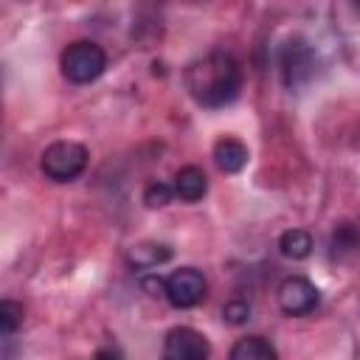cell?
<instances>
[{
	"label": "cell",
	"instance_id": "obj_1",
	"mask_svg": "<svg viewBox=\"0 0 360 360\" xmlns=\"http://www.w3.org/2000/svg\"><path fill=\"white\" fill-rule=\"evenodd\" d=\"M239 87H242L239 62L225 51H211L186 68V90L200 107L208 110L225 107L239 96Z\"/></svg>",
	"mask_w": 360,
	"mask_h": 360
},
{
	"label": "cell",
	"instance_id": "obj_2",
	"mask_svg": "<svg viewBox=\"0 0 360 360\" xmlns=\"http://www.w3.org/2000/svg\"><path fill=\"white\" fill-rule=\"evenodd\" d=\"M62 76L70 82V84H90L96 82L104 68H107V53L98 42H90V39H79V42H70L65 51H62Z\"/></svg>",
	"mask_w": 360,
	"mask_h": 360
},
{
	"label": "cell",
	"instance_id": "obj_3",
	"mask_svg": "<svg viewBox=\"0 0 360 360\" xmlns=\"http://www.w3.org/2000/svg\"><path fill=\"white\" fill-rule=\"evenodd\" d=\"M42 172L48 180H56V183H68L73 177H79L87 166V149L76 141H56L51 143L45 152H42V160H39Z\"/></svg>",
	"mask_w": 360,
	"mask_h": 360
},
{
	"label": "cell",
	"instance_id": "obj_4",
	"mask_svg": "<svg viewBox=\"0 0 360 360\" xmlns=\"http://www.w3.org/2000/svg\"><path fill=\"white\" fill-rule=\"evenodd\" d=\"M205 290H208V281L194 267H180V270H174V273L166 276V298L177 309L197 307L205 298Z\"/></svg>",
	"mask_w": 360,
	"mask_h": 360
},
{
	"label": "cell",
	"instance_id": "obj_5",
	"mask_svg": "<svg viewBox=\"0 0 360 360\" xmlns=\"http://www.w3.org/2000/svg\"><path fill=\"white\" fill-rule=\"evenodd\" d=\"M208 340L191 326H174L163 338L160 360H208Z\"/></svg>",
	"mask_w": 360,
	"mask_h": 360
},
{
	"label": "cell",
	"instance_id": "obj_6",
	"mask_svg": "<svg viewBox=\"0 0 360 360\" xmlns=\"http://www.w3.org/2000/svg\"><path fill=\"white\" fill-rule=\"evenodd\" d=\"M315 76V53L307 42L292 39L287 42V48L281 51V79L290 90H298L301 84H307Z\"/></svg>",
	"mask_w": 360,
	"mask_h": 360
},
{
	"label": "cell",
	"instance_id": "obj_7",
	"mask_svg": "<svg viewBox=\"0 0 360 360\" xmlns=\"http://www.w3.org/2000/svg\"><path fill=\"white\" fill-rule=\"evenodd\" d=\"M318 301H321L318 287L304 276H290L278 284V307L287 315H295V318L309 315L318 307Z\"/></svg>",
	"mask_w": 360,
	"mask_h": 360
},
{
	"label": "cell",
	"instance_id": "obj_8",
	"mask_svg": "<svg viewBox=\"0 0 360 360\" xmlns=\"http://www.w3.org/2000/svg\"><path fill=\"white\" fill-rule=\"evenodd\" d=\"M248 158H250L248 146H245L242 141H236V138H219V141L214 143V163H217V169L225 172V174L242 172V169L248 166Z\"/></svg>",
	"mask_w": 360,
	"mask_h": 360
},
{
	"label": "cell",
	"instance_id": "obj_9",
	"mask_svg": "<svg viewBox=\"0 0 360 360\" xmlns=\"http://www.w3.org/2000/svg\"><path fill=\"white\" fill-rule=\"evenodd\" d=\"M174 194L186 202H197L202 200V194L208 191V177L200 166H183L177 174H174V183H172Z\"/></svg>",
	"mask_w": 360,
	"mask_h": 360
},
{
	"label": "cell",
	"instance_id": "obj_10",
	"mask_svg": "<svg viewBox=\"0 0 360 360\" xmlns=\"http://www.w3.org/2000/svg\"><path fill=\"white\" fill-rule=\"evenodd\" d=\"M169 259H172V248L163 245V242H138L127 253V262L138 270H152V267H158Z\"/></svg>",
	"mask_w": 360,
	"mask_h": 360
},
{
	"label": "cell",
	"instance_id": "obj_11",
	"mask_svg": "<svg viewBox=\"0 0 360 360\" xmlns=\"http://www.w3.org/2000/svg\"><path fill=\"white\" fill-rule=\"evenodd\" d=\"M228 360H278V354H276L273 343L264 340L262 335H248L231 346Z\"/></svg>",
	"mask_w": 360,
	"mask_h": 360
},
{
	"label": "cell",
	"instance_id": "obj_12",
	"mask_svg": "<svg viewBox=\"0 0 360 360\" xmlns=\"http://www.w3.org/2000/svg\"><path fill=\"white\" fill-rule=\"evenodd\" d=\"M278 250L287 259H307L312 253V236L304 228H290L278 236Z\"/></svg>",
	"mask_w": 360,
	"mask_h": 360
},
{
	"label": "cell",
	"instance_id": "obj_13",
	"mask_svg": "<svg viewBox=\"0 0 360 360\" xmlns=\"http://www.w3.org/2000/svg\"><path fill=\"white\" fill-rule=\"evenodd\" d=\"M22 323V307L17 304V301H3L0 304V332L8 338V335H14L17 332V326Z\"/></svg>",
	"mask_w": 360,
	"mask_h": 360
},
{
	"label": "cell",
	"instance_id": "obj_14",
	"mask_svg": "<svg viewBox=\"0 0 360 360\" xmlns=\"http://www.w3.org/2000/svg\"><path fill=\"white\" fill-rule=\"evenodd\" d=\"M172 197H174V188H172L169 183H160V180H155V183H149V186L143 188V202H146L149 208H163Z\"/></svg>",
	"mask_w": 360,
	"mask_h": 360
},
{
	"label": "cell",
	"instance_id": "obj_15",
	"mask_svg": "<svg viewBox=\"0 0 360 360\" xmlns=\"http://www.w3.org/2000/svg\"><path fill=\"white\" fill-rule=\"evenodd\" d=\"M222 318H225L228 323L239 326V323H245V321L250 318V304L242 301V298H233V301H228V304L222 307Z\"/></svg>",
	"mask_w": 360,
	"mask_h": 360
},
{
	"label": "cell",
	"instance_id": "obj_16",
	"mask_svg": "<svg viewBox=\"0 0 360 360\" xmlns=\"http://www.w3.org/2000/svg\"><path fill=\"white\" fill-rule=\"evenodd\" d=\"M141 287L149 290V295H166V278L146 276V278H141Z\"/></svg>",
	"mask_w": 360,
	"mask_h": 360
},
{
	"label": "cell",
	"instance_id": "obj_17",
	"mask_svg": "<svg viewBox=\"0 0 360 360\" xmlns=\"http://www.w3.org/2000/svg\"><path fill=\"white\" fill-rule=\"evenodd\" d=\"M96 360H121V354L112 352V349H101V352L96 354Z\"/></svg>",
	"mask_w": 360,
	"mask_h": 360
}]
</instances>
